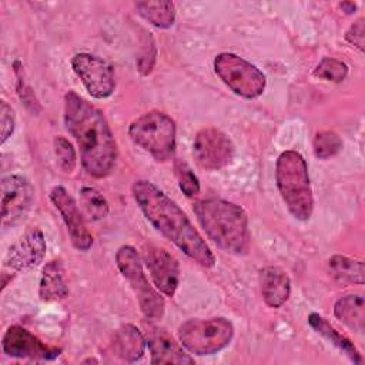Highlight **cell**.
<instances>
[{"mask_svg":"<svg viewBox=\"0 0 365 365\" xmlns=\"http://www.w3.org/2000/svg\"><path fill=\"white\" fill-rule=\"evenodd\" d=\"M131 192L144 217L158 232L198 265L204 268L214 267L212 251L175 201L147 180H137Z\"/></svg>","mask_w":365,"mask_h":365,"instance_id":"6da1fadb","label":"cell"},{"mask_svg":"<svg viewBox=\"0 0 365 365\" xmlns=\"http://www.w3.org/2000/svg\"><path fill=\"white\" fill-rule=\"evenodd\" d=\"M64 124L74 137L84 170L94 178L107 177L117 160V143L103 113L70 90L64 97Z\"/></svg>","mask_w":365,"mask_h":365,"instance_id":"7a4b0ae2","label":"cell"},{"mask_svg":"<svg viewBox=\"0 0 365 365\" xmlns=\"http://www.w3.org/2000/svg\"><path fill=\"white\" fill-rule=\"evenodd\" d=\"M197 220L208 238L222 251L242 254L250 242L245 211L227 200L207 198L194 204Z\"/></svg>","mask_w":365,"mask_h":365,"instance_id":"3957f363","label":"cell"},{"mask_svg":"<svg viewBox=\"0 0 365 365\" xmlns=\"http://www.w3.org/2000/svg\"><path fill=\"white\" fill-rule=\"evenodd\" d=\"M275 182L288 211L299 221L312 215L314 195L304 157L294 150L282 151L275 163Z\"/></svg>","mask_w":365,"mask_h":365,"instance_id":"277c9868","label":"cell"},{"mask_svg":"<svg viewBox=\"0 0 365 365\" xmlns=\"http://www.w3.org/2000/svg\"><path fill=\"white\" fill-rule=\"evenodd\" d=\"M175 123L165 113L153 110L135 118L128 127L130 138L157 161L168 160L175 150Z\"/></svg>","mask_w":365,"mask_h":365,"instance_id":"5b68a950","label":"cell"},{"mask_svg":"<svg viewBox=\"0 0 365 365\" xmlns=\"http://www.w3.org/2000/svg\"><path fill=\"white\" fill-rule=\"evenodd\" d=\"M180 344L194 355H214L230 345L234 336L232 324L224 317L188 319L178 327Z\"/></svg>","mask_w":365,"mask_h":365,"instance_id":"8992f818","label":"cell"},{"mask_svg":"<svg viewBox=\"0 0 365 365\" xmlns=\"http://www.w3.org/2000/svg\"><path fill=\"white\" fill-rule=\"evenodd\" d=\"M115 264L121 275L130 282L137 295L140 308L147 319L157 321L164 315L165 302L163 297L150 285L137 250L131 245H123L115 252Z\"/></svg>","mask_w":365,"mask_h":365,"instance_id":"52a82bcc","label":"cell"},{"mask_svg":"<svg viewBox=\"0 0 365 365\" xmlns=\"http://www.w3.org/2000/svg\"><path fill=\"white\" fill-rule=\"evenodd\" d=\"M214 71L231 91L244 98L259 97L267 86L265 74L234 53H220L214 58Z\"/></svg>","mask_w":365,"mask_h":365,"instance_id":"ba28073f","label":"cell"},{"mask_svg":"<svg viewBox=\"0 0 365 365\" xmlns=\"http://www.w3.org/2000/svg\"><path fill=\"white\" fill-rule=\"evenodd\" d=\"M71 68L91 97L103 100L113 94L115 88L114 71L103 58L90 53H77L71 58Z\"/></svg>","mask_w":365,"mask_h":365,"instance_id":"9c48e42d","label":"cell"},{"mask_svg":"<svg viewBox=\"0 0 365 365\" xmlns=\"http://www.w3.org/2000/svg\"><path fill=\"white\" fill-rule=\"evenodd\" d=\"M234 153L235 150L231 138L215 127L200 130L194 138L192 154L201 168H224L232 161Z\"/></svg>","mask_w":365,"mask_h":365,"instance_id":"30bf717a","label":"cell"},{"mask_svg":"<svg viewBox=\"0 0 365 365\" xmlns=\"http://www.w3.org/2000/svg\"><path fill=\"white\" fill-rule=\"evenodd\" d=\"M34 200L31 184L21 175L11 174L1 180V225H14L29 212Z\"/></svg>","mask_w":365,"mask_h":365,"instance_id":"8fae6325","label":"cell"},{"mask_svg":"<svg viewBox=\"0 0 365 365\" xmlns=\"http://www.w3.org/2000/svg\"><path fill=\"white\" fill-rule=\"evenodd\" d=\"M3 352L11 358L51 361L56 359L61 349L46 345L36 335L20 325H11L1 339Z\"/></svg>","mask_w":365,"mask_h":365,"instance_id":"7c38bea8","label":"cell"},{"mask_svg":"<svg viewBox=\"0 0 365 365\" xmlns=\"http://www.w3.org/2000/svg\"><path fill=\"white\" fill-rule=\"evenodd\" d=\"M46 238L41 230L31 228L21 235L7 251L3 267L11 275L37 267L46 255Z\"/></svg>","mask_w":365,"mask_h":365,"instance_id":"4fadbf2b","label":"cell"},{"mask_svg":"<svg viewBox=\"0 0 365 365\" xmlns=\"http://www.w3.org/2000/svg\"><path fill=\"white\" fill-rule=\"evenodd\" d=\"M50 200L60 212L67 227L71 244L80 251L90 250L93 245V235L87 230L84 218L74 198L68 194V191L64 187L57 185L50 191Z\"/></svg>","mask_w":365,"mask_h":365,"instance_id":"5bb4252c","label":"cell"},{"mask_svg":"<svg viewBox=\"0 0 365 365\" xmlns=\"http://www.w3.org/2000/svg\"><path fill=\"white\" fill-rule=\"evenodd\" d=\"M144 262L155 288L167 297H174L180 281L177 259L165 248L148 245L144 250Z\"/></svg>","mask_w":365,"mask_h":365,"instance_id":"9a60e30c","label":"cell"},{"mask_svg":"<svg viewBox=\"0 0 365 365\" xmlns=\"http://www.w3.org/2000/svg\"><path fill=\"white\" fill-rule=\"evenodd\" d=\"M145 342L148 345L151 354V364H194V358H191L184 349L182 345L174 341V338L163 328L148 327L145 332Z\"/></svg>","mask_w":365,"mask_h":365,"instance_id":"2e32d148","label":"cell"},{"mask_svg":"<svg viewBox=\"0 0 365 365\" xmlns=\"http://www.w3.org/2000/svg\"><path fill=\"white\" fill-rule=\"evenodd\" d=\"M259 287L265 304L271 308H279L291 294V279L279 267H265L259 272Z\"/></svg>","mask_w":365,"mask_h":365,"instance_id":"e0dca14e","label":"cell"},{"mask_svg":"<svg viewBox=\"0 0 365 365\" xmlns=\"http://www.w3.org/2000/svg\"><path fill=\"white\" fill-rule=\"evenodd\" d=\"M145 345V336L137 327L131 324L120 327L114 332L111 342L113 352L125 362L138 361L144 355Z\"/></svg>","mask_w":365,"mask_h":365,"instance_id":"ac0fdd59","label":"cell"},{"mask_svg":"<svg viewBox=\"0 0 365 365\" xmlns=\"http://www.w3.org/2000/svg\"><path fill=\"white\" fill-rule=\"evenodd\" d=\"M38 295L44 302L61 301L68 295V288L64 281V267L60 259H53L44 265L38 285Z\"/></svg>","mask_w":365,"mask_h":365,"instance_id":"d6986e66","label":"cell"},{"mask_svg":"<svg viewBox=\"0 0 365 365\" xmlns=\"http://www.w3.org/2000/svg\"><path fill=\"white\" fill-rule=\"evenodd\" d=\"M334 315L352 331L362 332L365 325L364 297L359 294H348L339 298L334 305Z\"/></svg>","mask_w":365,"mask_h":365,"instance_id":"ffe728a7","label":"cell"},{"mask_svg":"<svg viewBox=\"0 0 365 365\" xmlns=\"http://www.w3.org/2000/svg\"><path fill=\"white\" fill-rule=\"evenodd\" d=\"M328 269L331 277L342 285H362L365 281L364 262L361 259L336 254L328 259Z\"/></svg>","mask_w":365,"mask_h":365,"instance_id":"44dd1931","label":"cell"},{"mask_svg":"<svg viewBox=\"0 0 365 365\" xmlns=\"http://www.w3.org/2000/svg\"><path fill=\"white\" fill-rule=\"evenodd\" d=\"M308 322L311 325V328H314L319 335H322L324 338H327L331 344H334L339 351H342L354 364H362L364 359L361 356V354L358 352V349L354 346V344L344 336L342 334H339L324 317H321L319 314H309L308 317Z\"/></svg>","mask_w":365,"mask_h":365,"instance_id":"7402d4cb","label":"cell"},{"mask_svg":"<svg viewBox=\"0 0 365 365\" xmlns=\"http://www.w3.org/2000/svg\"><path fill=\"white\" fill-rule=\"evenodd\" d=\"M135 9L144 20L158 29H168L175 21V7L168 0L135 1Z\"/></svg>","mask_w":365,"mask_h":365,"instance_id":"603a6c76","label":"cell"},{"mask_svg":"<svg viewBox=\"0 0 365 365\" xmlns=\"http://www.w3.org/2000/svg\"><path fill=\"white\" fill-rule=\"evenodd\" d=\"M80 204L91 221L104 220L110 211L107 200L93 187H83L80 190Z\"/></svg>","mask_w":365,"mask_h":365,"instance_id":"cb8c5ba5","label":"cell"},{"mask_svg":"<svg viewBox=\"0 0 365 365\" xmlns=\"http://www.w3.org/2000/svg\"><path fill=\"white\" fill-rule=\"evenodd\" d=\"M314 154L319 160H327L336 155L342 148V140L334 131H319L314 137L312 143Z\"/></svg>","mask_w":365,"mask_h":365,"instance_id":"d4e9b609","label":"cell"},{"mask_svg":"<svg viewBox=\"0 0 365 365\" xmlns=\"http://www.w3.org/2000/svg\"><path fill=\"white\" fill-rule=\"evenodd\" d=\"M348 66L344 61H339L332 57H325L319 61V64L314 70V76L334 81V83H341L348 76Z\"/></svg>","mask_w":365,"mask_h":365,"instance_id":"484cf974","label":"cell"},{"mask_svg":"<svg viewBox=\"0 0 365 365\" xmlns=\"http://www.w3.org/2000/svg\"><path fill=\"white\" fill-rule=\"evenodd\" d=\"M54 153H56V158H57L60 170L66 174L73 173L76 168V163H77V157H76L73 144L67 138L58 135L54 138Z\"/></svg>","mask_w":365,"mask_h":365,"instance_id":"4316f807","label":"cell"},{"mask_svg":"<svg viewBox=\"0 0 365 365\" xmlns=\"http://www.w3.org/2000/svg\"><path fill=\"white\" fill-rule=\"evenodd\" d=\"M175 177L178 181L180 190L187 197H194L200 192V181L194 171L184 163V161H175Z\"/></svg>","mask_w":365,"mask_h":365,"instance_id":"83f0119b","label":"cell"},{"mask_svg":"<svg viewBox=\"0 0 365 365\" xmlns=\"http://www.w3.org/2000/svg\"><path fill=\"white\" fill-rule=\"evenodd\" d=\"M14 124H16V118H14V111H13V108H11L6 101H1V103H0L1 144H4V143L7 141V138L13 134V131H14Z\"/></svg>","mask_w":365,"mask_h":365,"instance_id":"f1b7e54d","label":"cell"},{"mask_svg":"<svg viewBox=\"0 0 365 365\" xmlns=\"http://www.w3.org/2000/svg\"><path fill=\"white\" fill-rule=\"evenodd\" d=\"M365 20L364 19H358L354 24H351V27L346 30L345 33V38L348 43H351L352 46H355L359 51L365 50L364 46V38H365Z\"/></svg>","mask_w":365,"mask_h":365,"instance_id":"f546056e","label":"cell"},{"mask_svg":"<svg viewBox=\"0 0 365 365\" xmlns=\"http://www.w3.org/2000/svg\"><path fill=\"white\" fill-rule=\"evenodd\" d=\"M339 7H341L342 10H345V13H348V14L355 13V10H356V4H355V3H351V1H344V3L339 4Z\"/></svg>","mask_w":365,"mask_h":365,"instance_id":"4dcf8cb0","label":"cell"}]
</instances>
